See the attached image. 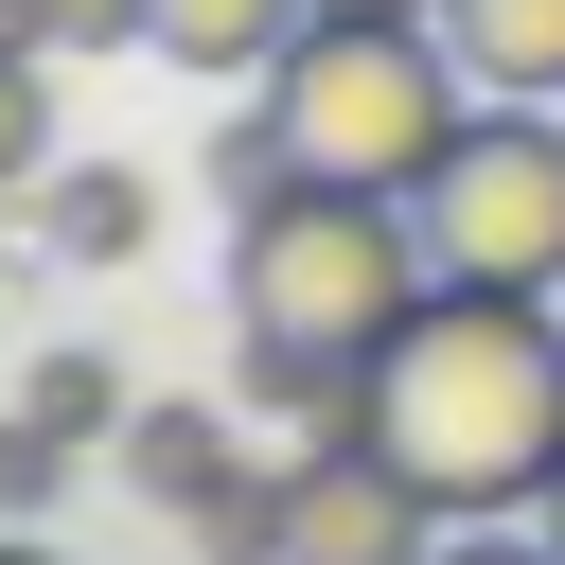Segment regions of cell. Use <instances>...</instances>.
<instances>
[{
    "label": "cell",
    "instance_id": "obj_5",
    "mask_svg": "<svg viewBox=\"0 0 565 565\" xmlns=\"http://www.w3.org/2000/svg\"><path fill=\"white\" fill-rule=\"evenodd\" d=\"M459 512L371 441V424H300L282 441V565H424Z\"/></svg>",
    "mask_w": 565,
    "mask_h": 565
},
{
    "label": "cell",
    "instance_id": "obj_7",
    "mask_svg": "<svg viewBox=\"0 0 565 565\" xmlns=\"http://www.w3.org/2000/svg\"><path fill=\"white\" fill-rule=\"evenodd\" d=\"M441 53L494 106H565V0H441Z\"/></svg>",
    "mask_w": 565,
    "mask_h": 565
},
{
    "label": "cell",
    "instance_id": "obj_2",
    "mask_svg": "<svg viewBox=\"0 0 565 565\" xmlns=\"http://www.w3.org/2000/svg\"><path fill=\"white\" fill-rule=\"evenodd\" d=\"M459 124H477V71L441 53V18H335V0H318V18L265 53V141H282L300 177L406 194Z\"/></svg>",
    "mask_w": 565,
    "mask_h": 565
},
{
    "label": "cell",
    "instance_id": "obj_4",
    "mask_svg": "<svg viewBox=\"0 0 565 565\" xmlns=\"http://www.w3.org/2000/svg\"><path fill=\"white\" fill-rule=\"evenodd\" d=\"M406 212H424V265H441V282H530V300H565V124H547V106H477V124L406 177Z\"/></svg>",
    "mask_w": 565,
    "mask_h": 565
},
{
    "label": "cell",
    "instance_id": "obj_14",
    "mask_svg": "<svg viewBox=\"0 0 565 565\" xmlns=\"http://www.w3.org/2000/svg\"><path fill=\"white\" fill-rule=\"evenodd\" d=\"M53 477H71V424H35V406H18V424H0V512L35 530V512H53Z\"/></svg>",
    "mask_w": 565,
    "mask_h": 565
},
{
    "label": "cell",
    "instance_id": "obj_10",
    "mask_svg": "<svg viewBox=\"0 0 565 565\" xmlns=\"http://www.w3.org/2000/svg\"><path fill=\"white\" fill-rule=\"evenodd\" d=\"M230 406H247V424H353V406H371V353H282V335H247V353H230Z\"/></svg>",
    "mask_w": 565,
    "mask_h": 565
},
{
    "label": "cell",
    "instance_id": "obj_17",
    "mask_svg": "<svg viewBox=\"0 0 565 565\" xmlns=\"http://www.w3.org/2000/svg\"><path fill=\"white\" fill-rule=\"evenodd\" d=\"M0 565H53V547H35V530H18V512H0Z\"/></svg>",
    "mask_w": 565,
    "mask_h": 565
},
{
    "label": "cell",
    "instance_id": "obj_15",
    "mask_svg": "<svg viewBox=\"0 0 565 565\" xmlns=\"http://www.w3.org/2000/svg\"><path fill=\"white\" fill-rule=\"evenodd\" d=\"M424 565H565V547H547V512H530V530H512V512H459Z\"/></svg>",
    "mask_w": 565,
    "mask_h": 565
},
{
    "label": "cell",
    "instance_id": "obj_16",
    "mask_svg": "<svg viewBox=\"0 0 565 565\" xmlns=\"http://www.w3.org/2000/svg\"><path fill=\"white\" fill-rule=\"evenodd\" d=\"M335 18H441V0H335Z\"/></svg>",
    "mask_w": 565,
    "mask_h": 565
},
{
    "label": "cell",
    "instance_id": "obj_6",
    "mask_svg": "<svg viewBox=\"0 0 565 565\" xmlns=\"http://www.w3.org/2000/svg\"><path fill=\"white\" fill-rule=\"evenodd\" d=\"M265 477V441H247V406H124V494L141 512H177V530H212L230 494Z\"/></svg>",
    "mask_w": 565,
    "mask_h": 565
},
{
    "label": "cell",
    "instance_id": "obj_18",
    "mask_svg": "<svg viewBox=\"0 0 565 565\" xmlns=\"http://www.w3.org/2000/svg\"><path fill=\"white\" fill-rule=\"evenodd\" d=\"M530 512H547V547H565V477H547V494H530Z\"/></svg>",
    "mask_w": 565,
    "mask_h": 565
},
{
    "label": "cell",
    "instance_id": "obj_9",
    "mask_svg": "<svg viewBox=\"0 0 565 565\" xmlns=\"http://www.w3.org/2000/svg\"><path fill=\"white\" fill-rule=\"evenodd\" d=\"M35 230H53L71 265H141L159 194H141V177H106V159H53V177H35Z\"/></svg>",
    "mask_w": 565,
    "mask_h": 565
},
{
    "label": "cell",
    "instance_id": "obj_8",
    "mask_svg": "<svg viewBox=\"0 0 565 565\" xmlns=\"http://www.w3.org/2000/svg\"><path fill=\"white\" fill-rule=\"evenodd\" d=\"M318 0H141V53H177V71H247L265 88V53L300 35Z\"/></svg>",
    "mask_w": 565,
    "mask_h": 565
},
{
    "label": "cell",
    "instance_id": "obj_13",
    "mask_svg": "<svg viewBox=\"0 0 565 565\" xmlns=\"http://www.w3.org/2000/svg\"><path fill=\"white\" fill-rule=\"evenodd\" d=\"M0 35H35V53H141V0H0Z\"/></svg>",
    "mask_w": 565,
    "mask_h": 565
},
{
    "label": "cell",
    "instance_id": "obj_3",
    "mask_svg": "<svg viewBox=\"0 0 565 565\" xmlns=\"http://www.w3.org/2000/svg\"><path fill=\"white\" fill-rule=\"evenodd\" d=\"M424 212L371 177H282L265 212H230V335L282 353H388V318L424 300Z\"/></svg>",
    "mask_w": 565,
    "mask_h": 565
},
{
    "label": "cell",
    "instance_id": "obj_1",
    "mask_svg": "<svg viewBox=\"0 0 565 565\" xmlns=\"http://www.w3.org/2000/svg\"><path fill=\"white\" fill-rule=\"evenodd\" d=\"M441 512H530L565 477V318L530 282H424L353 406Z\"/></svg>",
    "mask_w": 565,
    "mask_h": 565
},
{
    "label": "cell",
    "instance_id": "obj_11",
    "mask_svg": "<svg viewBox=\"0 0 565 565\" xmlns=\"http://www.w3.org/2000/svg\"><path fill=\"white\" fill-rule=\"evenodd\" d=\"M35 177H53V53L0 35V194H35Z\"/></svg>",
    "mask_w": 565,
    "mask_h": 565
},
{
    "label": "cell",
    "instance_id": "obj_12",
    "mask_svg": "<svg viewBox=\"0 0 565 565\" xmlns=\"http://www.w3.org/2000/svg\"><path fill=\"white\" fill-rule=\"evenodd\" d=\"M18 406H35V424H71V441H124V371H106V353H53Z\"/></svg>",
    "mask_w": 565,
    "mask_h": 565
}]
</instances>
